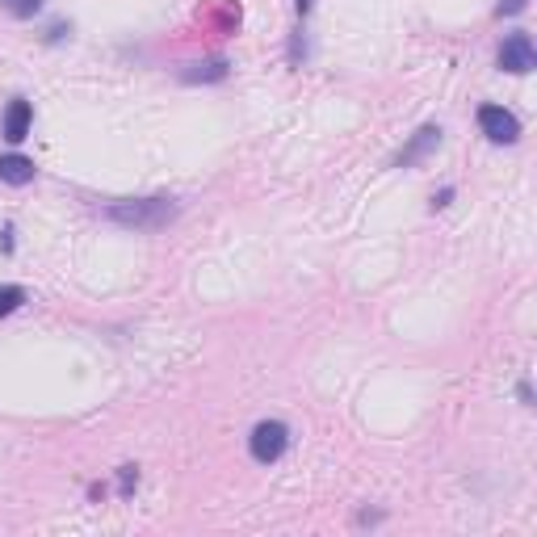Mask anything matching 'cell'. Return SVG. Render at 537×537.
<instances>
[{"label": "cell", "mask_w": 537, "mask_h": 537, "mask_svg": "<svg viewBox=\"0 0 537 537\" xmlns=\"http://www.w3.org/2000/svg\"><path fill=\"white\" fill-rule=\"evenodd\" d=\"M181 214L177 198H122L105 206V219L126 231H160Z\"/></svg>", "instance_id": "6da1fadb"}, {"label": "cell", "mask_w": 537, "mask_h": 537, "mask_svg": "<svg viewBox=\"0 0 537 537\" xmlns=\"http://www.w3.org/2000/svg\"><path fill=\"white\" fill-rule=\"evenodd\" d=\"M290 449V428L282 424V420H261L252 428V437H248V454L261 462V466H269V462H277Z\"/></svg>", "instance_id": "7a4b0ae2"}, {"label": "cell", "mask_w": 537, "mask_h": 537, "mask_svg": "<svg viewBox=\"0 0 537 537\" xmlns=\"http://www.w3.org/2000/svg\"><path fill=\"white\" fill-rule=\"evenodd\" d=\"M479 131L491 143H517L521 139V122H517L512 110H504V105H483L479 110Z\"/></svg>", "instance_id": "3957f363"}, {"label": "cell", "mask_w": 537, "mask_h": 537, "mask_svg": "<svg viewBox=\"0 0 537 537\" xmlns=\"http://www.w3.org/2000/svg\"><path fill=\"white\" fill-rule=\"evenodd\" d=\"M500 68L512 76H525L537 68V51H533V38L529 34H508L504 47H500Z\"/></svg>", "instance_id": "277c9868"}, {"label": "cell", "mask_w": 537, "mask_h": 537, "mask_svg": "<svg viewBox=\"0 0 537 537\" xmlns=\"http://www.w3.org/2000/svg\"><path fill=\"white\" fill-rule=\"evenodd\" d=\"M30 126H34V105L26 97H17L9 101V110H5V122H0V131H5L9 143H21L30 135Z\"/></svg>", "instance_id": "5b68a950"}, {"label": "cell", "mask_w": 537, "mask_h": 537, "mask_svg": "<svg viewBox=\"0 0 537 537\" xmlns=\"http://www.w3.org/2000/svg\"><path fill=\"white\" fill-rule=\"evenodd\" d=\"M437 143H441V126H420V131H416L412 139H407L403 152L395 156V164H399V168H412L416 160H424L428 152H433Z\"/></svg>", "instance_id": "8992f818"}, {"label": "cell", "mask_w": 537, "mask_h": 537, "mask_svg": "<svg viewBox=\"0 0 537 537\" xmlns=\"http://www.w3.org/2000/svg\"><path fill=\"white\" fill-rule=\"evenodd\" d=\"M34 173H38V168H34L30 156H17V152L0 156V181H5V185H30Z\"/></svg>", "instance_id": "52a82bcc"}, {"label": "cell", "mask_w": 537, "mask_h": 537, "mask_svg": "<svg viewBox=\"0 0 537 537\" xmlns=\"http://www.w3.org/2000/svg\"><path fill=\"white\" fill-rule=\"evenodd\" d=\"M227 76V63L223 59H214V63H193V68L189 72H181V80H223Z\"/></svg>", "instance_id": "ba28073f"}, {"label": "cell", "mask_w": 537, "mask_h": 537, "mask_svg": "<svg viewBox=\"0 0 537 537\" xmlns=\"http://www.w3.org/2000/svg\"><path fill=\"white\" fill-rule=\"evenodd\" d=\"M21 303H26V290H21V286H0V319L13 315Z\"/></svg>", "instance_id": "9c48e42d"}, {"label": "cell", "mask_w": 537, "mask_h": 537, "mask_svg": "<svg viewBox=\"0 0 537 537\" xmlns=\"http://www.w3.org/2000/svg\"><path fill=\"white\" fill-rule=\"evenodd\" d=\"M0 9H5L9 17H21V21H26V17H34V13L42 9V0H0Z\"/></svg>", "instance_id": "30bf717a"}, {"label": "cell", "mask_w": 537, "mask_h": 537, "mask_svg": "<svg viewBox=\"0 0 537 537\" xmlns=\"http://www.w3.org/2000/svg\"><path fill=\"white\" fill-rule=\"evenodd\" d=\"M135 483H139V466H122L118 470V491H122V496H131Z\"/></svg>", "instance_id": "8fae6325"}, {"label": "cell", "mask_w": 537, "mask_h": 537, "mask_svg": "<svg viewBox=\"0 0 537 537\" xmlns=\"http://www.w3.org/2000/svg\"><path fill=\"white\" fill-rule=\"evenodd\" d=\"M525 9H529V0H500L496 17H517V13H525Z\"/></svg>", "instance_id": "7c38bea8"}, {"label": "cell", "mask_w": 537, "mask_h": 537, "mask_svg": "<svg viewBox=\"0 0 537 537\" xmlns=\"http://www.w3.org/2000/svg\"><path fill=\"white\" fill-rule=\"evenodd\" d=\"M303 59H307V42H303V30H298V34L290 38V63L298 68V63H303Z\"/></svg>", "instance_id": "4fadbf2b"}, {"label": "cell", "mask_w": 537, "mask_h": 537, "mask_svg": "<svg viewBox=\"0 0 537 537\" xmlns=\"http://www.w3.org/2000/svg\"><path fill=\"white\" fill-rule=\"evenodd\" d=\"M449 198H454V189H441V198H433V210H441V206H449Z\"/></svg>", "instance_id": "5bb4252c"}, {"label": "cell", "mask_w": 537, "mask_h": 537, "mask_svg": "<svg viewBox=\"0 0 537 537\" xmlns=\"http://www.w3.org/2000/svg\"><path fill=\"white\" fill-rule=\"evenodd\" d=\"M294 9H298V17H307L315 9V0H294Z\"/></svg>", "instance_id": "9a60e30c"}, {"label": "cell", "mask_w": 537, "mask_h": 537, "mask_svg": "<svg viewBox=\"0 0 537 537\" xmlns=\"http://www.w3.org/2000/svg\"><path fill=\"white\" fill-rule=\"evenodd\" d=\"M517 395H521V403H525V407L533 403V391H529V382H521V386H517Z\"/></svg>", "instance_id": "2e32d148"}]
</instances>
